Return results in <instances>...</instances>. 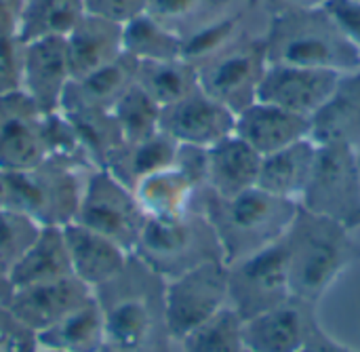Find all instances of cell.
Wrapping results in <instances>:
<instances>
[{
	"label": "cell",
	"mask_w": 360,
	"mask_h": 352,
	"mask_svg": "<svg viewBox=\"0 0 360 352\" xmlns=\"http://www.w3.org/2000/svg\"><path fill=\"white\" fill-rule=\"evenodd\" d=\"M103 308V352H169L165 279L131 256L127 268L95 289Z\"/></svg>",
	"instance_id": "1"
},
{
	"label": "cell",
	"mask_w": 360,
	"mask_h": 352,
	"mask_svg": "<svg viewBox=\"0 0 360 352\" xmlns=\"http://www.w3.org/2000/svg\"><path fill=\"white\" fill-rule=\"evenodd\" d=\"M192 209L209 220L221 243L224 262L232 264L278 241L293 224L300 203L274 196L262 188H251L230 199L200 188Z\"/></svg>",
	"instance_id": "2"
},
{
	"label": "cell",
	"mask_w": 360,
	"mask_h": 352,
	"mask_svg": "<svg viewBox=\"0 0 360 352\" xmlns=\"http://www.w3.org/2000/svg\"><path fill=\"white\" fill-rule=\"evenodd\" d=\"M285 239L289 247L291 294L314 304L360 258L352 230L302 205Z\"/></svg>",
	"instance_id": "3"
},
{
	"label": "cell",
	"mask_w": 360,
	"mask_h": 352,
	"mask_svg": "<svg viewBox=\"0 0 360 352\" xmlns=\"http://www.w3.org/2000/svg\"><path fill=\"white\" fill-rule=\"evenodd\" d=\"M268 61L304 68L352 72L360 51L340 32L325 8L274 13L264 34Z\"/></svg>",
	"instance_id": "4"
},
{
	"label": "cell",
	"mask_w": 360,
	"mask_h": 352,
	"mask_svg": "<svg viewBox=\"0 0 360 352\" xmlns=\"http://www.w3.org/2000/svg\"><path fill=\"white\" fill-rule=\"evenodd\" d=\"M133 256L169 281L200 264L224 260V249L209 220L192 209L179 218L148 220Z\"/></svg>",
	"instance_id": "5"
},
{
	"label": "cell",
	"mask_w": 360,
	"mask_h": 352,
	"mask_svg": "<svg viewBox=\"0 0 360 352\" xmlns=\"http://www.w3.org/2000/svg\"><path fill=\"white\" fill-rule=\"evenodd\" d=\"M86 173L49 158L8 173V207L40 228H65L76 220Z\"/></svg>",
	"instance_id": "6"
},
{
	"label": "cell",
	"mask_w": 360,
	"mask_h": 352,
	"mask_svg": "<svg viewBox=\"0 0 360 352\" xmlns=\"http://www.w3.org/2000/svg\"><path fill=\"white\" fill-rule=\"evenodd\" d=\"M300 205L348 230L360 228L359 150L348 144H316V161Z\"/></svg>",
	"instance_id": "7"
},
{
	"label": "cell",
	"mask_w": 360,
	"mask_h": 352,
	"mask_svg": "<svg viewBox=\"0 0 360 352\" xmlns=\"http://www.w3.org/2000/svg\"><path fill=\"white\" fill-rule=\"evenodd\" d=\"M74 222L112 239L133 253L148 218L133 190L114 173L108 169H91L84 177L82 199Z\"/></svg>",
	"instance_id": "8"
},
{
	"label": "cell",
	"mask_w": 360,
	"mask_h": 352,
	"mask_svg": "<svg viewBox=\"0 0 360 352\" xmlns=\"http://www.w3.org/2000/svg\"><path fill=\"white\" fill-rule=\"evenodd\" d=\"M228 306V264L224 260L200 264L165 281V317L173 344Z\"/></svg>",
	"instance_id": "9"
},
{
	"label": "cell",
	"mask_w": 360,
	"mask_h": 352,
	"mask_svg": "<svg viewBox=\"0 0 360 352\" xmlns=\"http://www.w3.org/2000/svg\"><path fill=\"white\" fill-rule=\"evenodd\" d=\"M285 234L272 245L228 264L230 308H234L243 321L274 308L293 296Z\"/></svg>",
	"instance_id": "10"
},
{
	"label": "cell",
	"mask_w": 360,
	"mask_h": 352,
	"mask_svg": "<svg viewBox=\"0 0 360 352\" xmlns=\"http://www.w3.org/2000/svg\"><path fill=\"white\" fill-rule=\"evenodd\" d=\"M264 36H247L224 53L198 65V84L234 114L257 101V91L268 68Z\"/></svg>",
	"instance_id": "11"
},
{
	"label": "cell",
	"mask_w": 360,
	"mask_h": 352,
	"mask_svg": "<svg viewBox=\"0 0 360 352\" xmlns=\"http://www.w3.org/2000/svg\"><path fill=\"white\" fill-rule=\"evenodd\" d=\"M342 76L344 74L335 70L268 63L257 101H268L312 118L331 97Z\"/></svg>",
	"instance_id": "12"
},
{
	"label": "cell",
	"mask_w": 360,
	"mask_h": 352,
	"mask_svg": "<svg viewBox=\"0 0 360 352\" xmlns=\"http://www.w3.org/2000/svg\"><path fill=\"white\" fill-rule=\"evenodd\" d=\"M319 327L316 304L291 296L243 321V342L251 352H297Z\"/></svg>",
	"instance_id": "13"
},
{
	"label": "cell",
	"mask_w": 360,
	"mask_h": 352,
	"mask_svg": "<svg viewBox=\"0 0 360 352\" xmlns=\"http://www.w3.org/2000/svg\"><path fill=\"white\" fill-rule=\"evenodd\" d=\"M42 116L23 91L0 95V169L15 173L44 161Z\"/></svg>",
	"instance_id": "14"
},
{
	"label": "cell",
	"mask_w": 360,
	"mask_h": 352,
	"mask_svg": "<svg viewBox=\"0 0 360 352\" xmlns=\"http://www.w3.org/2000/svg\"><path fill=\"white\" fill-rule=\"evenodd\" d=\"M234 127L236 114L200 87L181 101L162 108L160 116V131L171 135L177 144L200 148H211L234 135Z\"/></svg>",
	"instance_id": "15"
},
{
	"label": "cell",
	"mask_w": 360,
	"mask_h": 352,
	"mask_svg": "<svg viewBox=\"0 0 360 352\" xmlns=\"http://www.w3.org/2000/svg\"><path fill=\"white\" fill-rule=\"evenodd\" d=\"M65 38H42L25 42L21 91L40 108V112L61 110L68 84L72 82Z\"/></svg>",
	"instance_id": "16"
},
{
	"label": "cell",
	"mask_w": 360,
	"mask_h": 352,
	"mask_svg": "<svg viewBox=\"0 0 360 352\" xmlns=\"http://www.w3.org/2000/svg\"><path fill=\"white\" fill-rule=\"evenodd\" d=\"M95 291L78 277H65L49 283L13 289L4 302L27 327L36 334L53 327L80 304H84Z\"/></svg>",
	"instance_id": "17"
},
{
	"label": "cell",
	"mask_w": 360,
	"mask_h": 352,
	"mask_svg": "<svg viewBox=\"0 0 360 352\" xmlns=\"http://www.w3.org/2000/svg\"><path fill=\"white\" fill-rule=\"evenodd\" d=\"M310 116L268 101H255L236 114L234 133L266 156L310 137Z\"/></svg>",
	"instance_id": "18"
},
{
	"label": "cell",
	"mask_w": 360,
	"mask_h": 352,
	"mask_svg": "<svg viewBox=\"0 0 360 352\" xmlns=\"http://www.w3.org/2000/svg\"><path fill=\"white\" fill-rule=\"evenodd\" d=\"M63 234H65L74 277L86 283L93 291L114 281L127 268L133 256L112 239L91 228H84L76 222L68 224L63 228Z\"/></svg>",
	"instance_id": "19"
},
{
	"label": "cell",
	"mask_w": 360,
	"mask_h": 352,
	"mask_svg": "<svg viewBox=\"0 0 360 352\" xmlns=\"http://www.w3.org/2000/svg\"><path fill=\"white\" fill-rule=\"evenodd\" d=\"M72 76H84L124 55L122 23L86 13L65 36Z\"/></svg>",
	"instance_id": "20"
},
{
	"label": "cell",
	"mask_w": 360,
	"mask_h": 352,
	"mask_svg": "<svg viewBox=\"0 0 360 352\" xmlns=\"http://www.w3.org/2000/svg\"><path fill=\"white\" fill-rule=\"evenodd\" d=\"M310 137L316 144H348L360 148V68L346 72L325 101L310 118Z\"/></svg>",
	"instance_id": "21"
},
{
	"label": "cell",
	"mask_w": 360,
	"mask_h": 352,
	"mask_svg": "<svg viewBox=\"0 0 360 352\" xmlns=\"http://www.w3.org/2000/svg\"><path fill=\"white\" fill-rule=\"evenodd\" d=\"M262 154L236 133L209 148L207 186L217 196L230 199L245 190L257 188Z\"/></svg>",
	"instance_id": "22"
},
{
	"label": "cell",
	"mask_w": 360,
	"mask_h": 352,
	"mask_svg": "<svg viewBox=\"0 0 360 352\" xmlns=\"http://www.w3.org/2000/svg\"><path fill=\"white\" fill-rule=\"evenodd\" d=\"M135 74L137 61L122 55L99 70L72 78L65 89L61 110H112L129 87L135 84Z\"/></svg>",
	"instance_id": "23"
},
{
	"label": "cell",
	"mask_w": 360,
	"mask_h": 352,
	"mask_svg": "<svg viewBox=\"0 0 360 352\" xmlns=\"http://www.w3.org/2000/svg\"><path fill=\"white\" fill-rule=\"evenodd\" d=\"M314 161H316V142L312 137L300 139L283 150L266 154L262 158L257 188L274 196L300 203L310 182Z\"/></svg>",
	"instance_id": "24"
},
{
	"label": "cell",
	"mask_w": 360,
	"mask_h": 352,
	"mask_svg": "<svg viewBox=\"0 0 360 352\" xmlns=\"http://www.w3.org/2000/svg\"><path fill=\"white\" fill-rule=\"evenodd\" d=\"M198 190L175 165L154 171L133 186V194L148 220H169L192 211Z\"/></svg>",
	"instance_id": "25"
},
{
	"label": "cell",
	"mask_w": 360,
	"mask_h": 352,
	"mask_svg": "<svg viewBox=\"0 0 360 352\" xmlns=\"http://www.w3.org/2000/svg\"><path fill=\"white\" fill-rule=\"evenodd\" d=\"M74 277L63 228H40L36 241L8 272L13 289Z\"/></svg>",
	"instance_id": "26"
},
{
	"label": "cell",
	"mask_w": 360,
	"mask_h": 352,
	"mask_svg": "<svg viewBox=\"0 0 360 352\" xmlns=\"http://www.w3.org/2000/svg\"><path fill=\"white\" fill-rule=\"evenodd\" d=\"M38 344L68 352H103L105 321L97 296L93 294L59 323L40 332Z\"/></svg>",
	"instance_id": "27"
},
{
	"label": "cell",
	"mask_w": 360,
	"mask_h": 352,
	"mask_svg": "<svg viewBox=\"0 0 360 352\" xmlns=\"http://www.w3.org/2000/svg\"><path fill=\"white\" fill-rule=\"evenodd\" d=\"M177 150L179 144L165 131H158L139 142H124L110 158L105 169L133 190L141 177L171 167L175 163Z\"/></svg>",
	"instance_id": "28"
},
{
	"label": "cell",
	"mask_w": 360,
	"mask_h": 352,
	"mask_svg": "<svg viewBox=\"0 0 360 352\" xmlns=\"http://www.w3.org/2000/svg\"><path fill=\"white\" fill-rule=\"evenodd\" d=\"M135 82L160 106L169 108L192 91L198 84V68L184 57L158 59V61H137Z\"/></svg>",
	"instance_id": "29"
},
{
	"label": "cell",
	"mask_w": 360,
	"mask_h": 352,
	"mask_svg": "<svg viewBox=\"0 0 360 352\" xmlns=\"http://www.w3.org/2000/svg\"><path fill=\"white\" fill-rule=\"evenodd\" d=\"M84 15L82 0H23L19 38L23 42L65 38Z\"/></svg>",
	"instance_id": "30"
},
{
	"label": "cell",
	"mask_w": 360,
	"mask_h": 352,
	"mask_svg": "<svg viewBox=\"0 0 360 352\" xmlns=\"http://www.w3.org/2000/svg\"><path fill=\"white\" fill-rule=\"evenodd\" d=\"M122 49L124 55L135 61H158L184 57V38L162 25L150 13L127 21L122 25Z\"/></svg>",
	"instance_id": "31"
},
{
	"label": "cell",
	"mask_w": 360,
	"mask_h": 352,
	"mask_svg": "<svg viewBox=\"0 0 360 352\" xmlns=\"http://www.w3.org/2000/svg\"><path fill=\"white\" fill-rule=\"evenodd\" d=\"M61 112L70 118L89 161L97 169H105L110 158L124 144V137L120 133V127L112 110H61Z\"/></svg>",
	"instance_id": "32"
},
{
	"label": "cell",
	"mask_w": 360,
	"mask_h": 352,
	"mask_svg": "<svg viewBox=\"0 0 360 352\" xmlns=\"http://www.w3.org/2000/svg\"><path fill=\"white\" fill-rule=\"evenodd\" d=\"M245 36V13L240 8L230 6L224 15L198 27L196 32L184 38V59L194 63L196 68L226 49L240 42Z\"/></svg>",
	"instance_id": "33"
},
{
	"label": "cell",
	"mask_w": 360,
	"mask_h": 352,
	"mask_svg": "<svg viewBox=\"0 0 360 352\" xmlns=\"http://www.w3.org/2000/svg\"><path fill=\"white\" fill-rule=\"evenodd\" d=\"M232 6V0H150L148 11L162 25L186 38Z\"/></svg>",
	"instance_id": "34"
},
{
	"label": "cell",
	"mask_w": 360,
	"mask_h": 352,
	"mask_svg": "<svg viewBox=\"0 0 360 352\" xmlns=\"http://www.w3.org/2000/svg\"><path fill=\"white\" fill-rule=\"evenodd\" d=\"M177 346L179 352H245L243 319L228 306L181 338Z\"/></svg>",
	"instance_id": "35"
},
{
	"label": "cell",
	"mask_w": 360,
	"mask_h": 352,
	"mask_svg": "<svg viewBox=\"0 0 360 352\" xmlns=\"http://www.w3.org/2000/svg\"><path fill=\"white\" fill-rule=\"evenodd\" d=\"M112 114L124 142H139L160 131L162 108L137 82L116 101Z\"/></svg>",
	"instance_id": "36"
},
{
	"label": "cell",
	"mask_w": 360,
	"mask_h": 352,
	"mask_svg": "<svg viewBox=\"0 0 360 352\" xmlns=\"http://www.w3.org/2000/svg\"><path fill=\"white\" fill-rule=\"evenodd\" d=\"M42 144H44V158L49 161H55V163H61L80 171L97 169L89 161L70 118L61 110L49 112L42 116Z\"/></svg>",
	"instance_id": "37"
},
{
	"label": "cell",
	"mask_w": 360,
	"mask_h": 352,
	"mask_svg": "<svg viewBox=\"0 0 360 352\" xmlns=\"http://www.w3.org/2000/svg\"><path fill=\"white\" fill-rule=\"evenodd\" d=\"M40 226L27 215L2 207L0 209V272L8 277L11 268L36 241Z\"/></svg>",
	"instance_id": "38"
},
{
	"label": "cell",
	"mask_w": 360,
	"mask_h": 352,
	"mask_svg": "<svg viewBox=\"0 0 360 352\" xmlns=\"http://www.w3.org/2000/svg\"><path fill=\"white\" fill-rule=\"evenodd\" d=\"M38 346V334L6 304H0V352H36Z\"/></svg>",
	"instance_id": "39"
},
{
	"label": "cell",
	"mask_w": 360,
	"mask_h": 352,
	"mask_svg": "<svg viewBox=\"0 0 360 352\" xmlns=\"http://www.w3.org/2000/svg\"><path fill=\"white\" fill-rule=\"evenodd\" d=\"M25 42L21 38L0 40V95L21 91Z\"/></svg>",
	"instance_id": "40"
},
{
	"label": "cell",
	"mask_w": 360,
	"mask_h": 352,
	"mask_svg": "<svg viewBox=\"0 0 360 352\" xmlns=\"http://www.w3.org/2000/svg\"><path fill=\"white\" fill-rule=\"evenodd\" d=\"M325 13L360 51V0H327Z\"/></svg>",
	"instance_id": "41"
},
{
	"label": "cell",
	"mask_w": 360,
	"mask_h": 352,
	"mask_svg": "<svg viewBox=\"0 0 360 352\" xmlns=\"http://www.w3.org/2000/svg\"><path fill=\"white\" fill-rule=\"evenodd\" d=\"M82 2L86 6V13L112 19L124 25L127 21L146 13L150 0H82Z\"/></svg>",
	"instance_id": "42"
},
{
	"label": "cell",
	"mask_w": 360,
	"mask_h": 352,
	"mask_svg": "<svg viewBox=\"0 0 360 352\" xmlns=\"http://www.w3.org/2000/svg\"><path fill=\"white\" fill-rule=\"evenodd\" d=\"M175 167H179L198 188L207 186V173H209V148L200 146H188L179 144L177 156H175Z\"/></svg>",
	"instance_id": "43"
},
{
	"label": "cell",
	"mask_w": 360,
	"mask_h": 352,
	"mask_svg": "<svg viewBox=\"0 0 360 352\" xmlns=\"http://www.w3.org/2000/svg\"><path fill=\"white\" fill-rule=\"evenodd\" d=\"M23 0H0V40L19 38Z\"/></svg>",
	"instance_id": "44"
},
{
	"label": "cell",
	"mask_w": 360,
	"mask_h": 352,
	"mask_svg": "<svg viewBox=\"0 0 360 352\" xmlns=\"http://www.w3.org/2000/svg\"><path fill=\"white\" fill-rule=\"evenodd\" d=\"M297 352H356L352 351L350 346H346V344H342V342H338V340H333L323 327H319L310 338H308V342L300 348Z\"/></svg>",
	"instance_id": "45"
},
{
	"label": "cell",
	"mask_w": 360,
	"mask_h": 352,
	"mask_svg": "<svg viewBox=\"0 0 360 352\" xmlns=\"http://www.w3.org/2000/svg\"><path fill=\"white\" fill-rule=\"evenodd\" d=\"M327 0H268V6L274 13L285 11H308V8H321Z\"/></svg>",
	"instance_id": "46"
},
{
	"label": "cell",
	"mask_w": 360,
	"mask_h": 352,
	"mask_svg": "<svg viewBox=\"0 0 360 352\" xmlns=\"http://www.w3.org/2000/svg\"><path fill=\"white\" fill-rule=\"evenodd\" d=\"M8 207V171L0 169V209Z\"/></svg>",
	"instance_id": "47"
},
{
	"label": "cell",
	"mask_w": 360,
	"mask_h": 352,
	"mask_svg": "<svg viewBox=\"0 0 360 352\" xmlns=\"http://www.w3.org/2000/svg\"><path fill=\"white\" fill-rule=\"evenodd\" d=\"M11 291H13V287H11V283H8V277L0 272V304H4V302L8 300Z\"/></svg>",
	"instance_id": "48"
},
{
	"label": "cell",
	"mask_w": 360,
	"mask_h": 352,
	"mask_svg": "<svg viewBox=\"0 0 360 352\" xmlns=\"http://www.w3.org/2000/svg\"><path fill=\"white\" fill-rule=\"evenodd\" d=\"M36 352H68V351H59V348H51V346H38Z\"/></svg>",
	"instance_id": "49"
},
{
	"label": "cell",
	"mask_w": 360,
	"mask_h": 352,
	"mask_svg": "<svg viewBox=\"0 0 360 352\" xmlns=\"http://www.w3.org/2000/svg\"><path fill=\"white\" fill-rule=\"evenodd\" d=\"M359 171H360V148H359Z\"/></svg>",
	"instance_id": "50"
}]
</instances>
